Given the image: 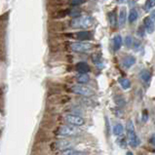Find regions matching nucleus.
<instances>
[{
	"label": "nucleus",
	"mask_w": 155,
	"mask_h": 155,
	"mask_svg": "<svg viewBox=\"0 0 155 155\" xmlns=\"http://www.w3.org/2000/svg\"><path fill=\"white\" fill-rule=\"evenodd\" d=\"M73 28H82L87 29L90 28L94 25V20L90 16H79L77 18H74L70 23Z\"/></svg>",
	"instance_id": "nucleus-1"
},
{
	"label": "nucleus",
	"mask_w": 155,
	"mask_h": 155,
	"mask_svg": "<svg viewBox=\"0 0 155 155\" xmlns=\"http://www.w3.org/2000/svg\"><path fill=\"white\" fill-rule=\"evenodd\" d=\"M126 130H127V137H128V140H129V143L131 144V147H138L140 143V140L136 134L135 126H134V123H133L132 120H129L127 122Z\"/></svg>",
	"instance_id": "nucleus-2"
},
{
	"label": "nucleus",
	"mask_w": 155,
	"mask_h": 155,
	"mask_svg": "<svg viewBox=\"0 0 155 155\" xmlns=\"http://www.w3.org/2000/svg\"><path fill=\"white\" fill-rule=\"evenodd\" d=\"M70 91L74 94L77 95H81L84 97H91L94 94V92L91 89V88L87 87L85 85H82V84H76V85H73L70 88Z\"/></svg>",
	"instance_id": "nucleus-3"
},
{
	"label": "nucleus",
	"mask_w": 155,
	"mask_h": 155,
	"mask_svg": "<svg viewBox=\"0 0 155 155\" xmlns=\"http://www.w3.org/2000/svg\"><path fill=\"white\" fill-rule=\"evenodd\" d=\"M70 49L77 53H87L93 49V45L87 42H73L70 44Z\"/></svg>",
	"instance_id": "nucleus-4"
},
{
	"label": "nucleus",
	"mask_w": 155,
	"mask_h": 155,
	"mask_svg": "<svg viewBox=\"0 0 155 155\" xmlns=\"http://www.w3.org/2000/svg\"><path fill=\"white\" fill-rule=\"evenodd\" d=\"M64 120L65 122H68L72 126H82L85 123V120L81 116H78V115H74V114H66L64 116Z\"/></svg>",
	"instance_id": "nucleus-5"
},
{
	"label": "nucleus",
	"mask_w": 155,
	"mask_h": 155,
	"mask_svg": "<svg viewBox=\"0 0 155 155\" xmlns=\"http://www.w3.org/2000/svg\"><path fill=\"white\" fill-rule=\"evenodd\" d=\"M57 134L60 136H72L77 134V129L71 126H61L57 131Z\"/></svg>",
	"instance_id": "nucleus-6"
},
{
	"label": "nucleus",
	"mask_w": 155,
	"mask_h": 155,
	"mask_svg": "<svg viewBox=\"0 0 155 155\" xmlns=\"http://www.w3.org/2000/svg\"><path fill=\"white\" fill-rule=\"evenodd\" d=\"M53 145V148L56 149V150H64V149H68L70 148V145H71V143L69 140H58L56 143H54L52 144Z\"/></svg>",
	"instance_id": "nucleus-7"
},
{
	"label": "nucleus",
	"mask_w": 155,
	"mask_h": 155,
	"mask_svg": "<svg viewBox=\"0 0 155 155\" xmlns=\"http://www.w3.org/2000/svg\"><path fill=\"white\" fill-rule=\"evenodd\" d=\"M143 25L145 30L147 31V33H153L155 29V25L153 23V20L150 17H145L143 19Z\"/></svg>",
	"instance_id": "nucleus-8"
},
{
	"label": "nucleus",
	"mask_w": 155,
	"mask_h": 155,
	"mask_svg": "<svg viewBox=\"0 0 155 155\" xmlns=\"http://www.w3.org/2000/svg\"><path fill=\"white\" fill-rule=\"evenodd\" d=\"M74 37L78 39V40H91L93 38L92 36V33L89 32V31H86V30H84V31H79L77 33L74 34Z\"/></svg>",
	"instance_id": "nucleus-9"
},
{
	"label": "nucleus",
	"mask_w": 155,
	"mask_h": 155,
	"mask_svg": "<svg viewBox=\"0 0 155 155\" xmlns=\"http://www.w3.org/2000/svg\"><path fill=\"white\" fill-rule=\"evenodd\" d=\"M76 69L79 73H88L90 71V66L85 61H80L76 64Z\"/></svg>",
	"instance_id": "nucleus-10"
},
{
	"label": "nucleus",
	"mask_w": 155,
	"mask_h": 155,
	"mask_svg": "<svg viewBox=\"0 0 155 155\" xmlns=\"http://www.w3.org/2000/svg\"><path fill=\"white\" fill-rule=\"evenodd\" d=\"M136 63V58L133 56H127L125 59L123 60L122 64L125 68H130L132 65H134Z\"/></svg>",
	"instance_id": "nucleus-11"
},
{
	"label": "nucleus",
	"mask_w": 155,
	"mask_h": 155,
	"mask_svg": "<svg viewBox=\"0 0 155 155\" xmlns=\"http://www.w3.org/2000/svg\"><path fill=\"white\" fill-rule=\"evenodd\" d=\"M89 80H90V77H89V75H88L87 73H79L76 76V81L79 84H82V85L88 83V82H89Z\"/></svg>",
	"instance_id": "nucleus-12"
},
{
	"label": "nucleus",
	"mask_w": 155,
	"mask_h": 155,
	"mask_svg": "<svg viewBox=\"0 0 155 155\" xmlns=\"http://www.w3.org/2000/svg\"><path fill=\"white\" fill-rule=\"evenodd\" d=\"M83 152L80 151H77L73 148H68V149H64V150H61L60 152V155H83Z\"/></svg>",
	"instance_id": "nucleus-13"
},
{
	"label": "nucleus",
	"mask_w": 155,
	"mask_h": 155,
	"mask_svg": "<svg viewBox=\"0 0 155 155\" xmlns=\"http://www.w3.org/2000/svg\"><path fill=\"white\" fill-rule=\"evenodd\" d=\"M122 37L120 35H116L113 39V46H114V51H118L122 46Z\"/></svg>",
	"instance_id": "nucleus-14"
},
{
	"label": "nucleus",
	"mask_w": 155,
	"mask_h": 155,
	"mask_svg": "<svg viewBox=\"0 0 155 155\" xmlns=\"http://www.w3.org/2000/svg\"><path fill=\"white\" fill-rule=\"evenodd\" d=\"M140 76L141 78V80H143L144 83H147V82H149L150 78H151V74H150V72L148 71V70L143 69V71L140 72Z\"/></svg>",
	"instance_id": "nucleus-15"
},
{
	"label": "nucleus",
	"mask_w": 155,
	"mask_h": 155,
	"mask_svg": "<svg viewBox=\"0 0 155 155\" xmlns=\"http://www.w3.org/2000/svg\"><path fill=\"white\" fill-rule=\"evenodd\" d=\"M119 84L121 85V87L123 88L124 90H128L129 88L131 87V82L129 79H127V78H119Z\"/></svg>",
	"instance_id": "nucleus-16"
},
{
	"label": "nucleus",
	"mask_w": 155,
	"mask_h": 155,
	"mask_svg": "<svg viewBox=\"0 0 155 155\" xmlns=\"http://www.w3.org/2000/svg\"><path fill=\"white\" fill-rule=\"evenodd\" d=\"M126 21V9L122 8L120 10V14H119V25L120 26H123L125 25Z\"/></svg>",
	"instance_id": "nucleus-17"
},
{
	"label": "nucleus",
	"mask_w": 155,
	"mask_h": 155,
	"mask_svg": "<svg viewBox=\"0 0 155 155\" xmlns=\"http://www.w3.org/2000/svg\"><path fill=\"white\" fill-rule=\"evenodd\" d=\"M124 131V128L121 124H116L114 127H113V134L115 136H120L122 135V133Z\"/></svg>",
	"instance_id": "nucleus-18"
},
{
	"label": "nucleus",
	"mask_w": 155,
	"mask_h": 155,
	"mask_svg": "<svg viewBox=\"0 0 155 155\" xmlns=\"http://www.w3.org/2000/svg\"><path fill=\"white\" fill-rule=\"evenodd\" d=\"M137 19H138V12H137L135 9H133V10H131L130 15H129V21L132 24V23H134V21H136Z\"/></svg>",
	"instance_id": "nucleus-19"
},
{
	"label": "nucleus",
	"mask_w": 155,
	"mask_h": 155,
	"mask_svg": "<svg viewBox=\"0 0 155 155\" xmlns=\"http://www.w3.org/2000/svg\"><path fill=\"white\" fill-rule=\"evenodd\" d=\"M115 103H116V104L119 106V107H123V106L125 105L126 101H125V100H124L123 97H121V96H117L116 98H115Z\"/></svg>",
	"instance_id": "nucleus-20"
},
{
	"label": "nucleus",
	"mask_w": 155,
	"mask_h": 155,
	"mask_svg": "<svg viewBox=\"0 0 155 155\" xmlns=\"http://www.w3.org/2000/svg\"><path fill=\"white\" fill-rule=\"evenodd\" d=\"M153 7H155V0H147V3H145V6H144L145 10L149 11L150 9Z\"/></svg>",
	"instance_id": "nucleus-21"
},
{
	"label": "nucleus",
	"mask_w": 155,
	"mask_h": 155,
	"mask_svg": "<svg viewBox=\"0 0 155 155\" xmlns=\"http://www.w3.org/2000/svg\"><path fill=\"white\" fill-rule=\"evenodd\" d=\"M109 17V21H110V24H111L113 26L116 25V19H115V13L114 12H110L108 14Z\"/></svg>",
	"instance_id": "nucleus-22"
},
{
	"label": "nucleus",
	"mask_w": 155,
	"mask_h": 155,
	"mask_svg": "<svg viewBox=\"0 0 155 155\" xmlns=\"http://www.w3.org/2000/svg\"><path fill=\"white\" fill-rule=\"evenodd\" d=\"M68 15L71 16L72 18H77L80 15V11L79 10H76V9H73V10H69L68 11Z\"/></svg>",
	"instance_id": "nucleus-23"
},
{
	"label": "nucleus",
	"mask_w": 155,
	"mask_h": 155,
	"mask_svg": "<svg viewBox=\"0 0 155 155\" xmlns=\"http://www.w3.org/2000/svg\"><path fill=\"white\" fill-rule=\"evenodd\" d=\"M147 120H148V112H147V110H143V114H141V121L145 123Z\"/></svg>",
	"instance_id": "nucleus-24"
},
{
	"label": "nucleus",
	"mask_w": 155,
	"mask_h": 155,
	"mask_svg": "<svg viewBox=\"0 0 155 155\" xmlns=\"http://www.w3.org/2000/svg\"><path fill=\"white\" fill-rule=\"evenodd\" d=\"M124 42H125V45L127 47H131L133 45V43H134V42H133V38L131 36H127L125 38V41H124Z\"/></svg>",
	"instance_id": "nucleus-25"
},
{
	"label": "nucleus",
	"mask_w": 155,
	"mask_h": 155,
	"mask_svg": "<svg viewBox=\"0 0 155 155\" xmlns=\"http://www.w3.org/2000/svg\"><path fill=\"white\" fill-rule=\"evenodd\" d=\"M70 2H71L72 6H79L85 2V0H70Z\"/></svg>",
	"instance_id": "nucleus-26"
},
{
	"label": "nucleus",
	"mask_w": 155,
	"mask_h": 155,
	"mask_svg": "<svg viewBox=\"0 0 155 155\" xmlns=\"http://www.w3.org/2000/svg\"><path fill=\"white\" fill-rule=\"evenodd\" d=\"M138 34L140 35V36H143V35H144V31H143V26H140V28L138 29Z\"/></svg>",
	"instance_id": "nucleus-27"
},
{
	"label": "nucleus",
	"mask_w": 155,
	"mask_h": 155,
	"mask_svg": "<svg viewBox=\"0 0 155 155\" xmlns=\"http://www.w3.org/2000/svg\"><path fill=\"white\" fill-rule=\"evenodd\" d=\"M150 143H151L152 145H154V147H155V134L151 137V139H150Z\"/></svg>",
	"instance_id": "nucleus-28"
},
{
	"label": "nucleus",
	"mask_w": 155,
	"mask_h": 155,
	"mask_svg": "<svg viewBox=\"0 0 155 155\" xmlns=\"http://www.w3.org/2000/svg\"><path fill=\"white\" fill-rule=\"evenodd\" d=\"M150 18H151L153 21H155V10H153L151 12V14H150Z\"/></svg>",
	"instance_id": "nucleus-29"
},
{
	"label": "nucleus",
	"mask_w": 155,
	"mask_h": 155,
	"mask_svg": "<svg viewBox=\"0 0 155 155\" xmlns=\"http://www.w3.org/2000/svg\"><path fill=\"white\" fill-rule=\"evenodd\" d=\"M117 1H118L119 3H123V2H125L126 0H117Z\"/></svg>",
	"instance_id": "nucleus-30"
},
{
	"label": "nucleus",
	"mask_w": 155,
	"mask_h": 155,
	"mask_svg": "<svg viewBox=\"0 0 155 155\" xmlns=\"http://www.w3.org/2000/svg\"><path fill=\"white\" fill-rule=\"evenodd\" d=\"M126 155H134V154H133L131 151H129V152H127V154H126Z\"/></svg>",
	"instance_id": "nucleus-31"
}]
</instances>
